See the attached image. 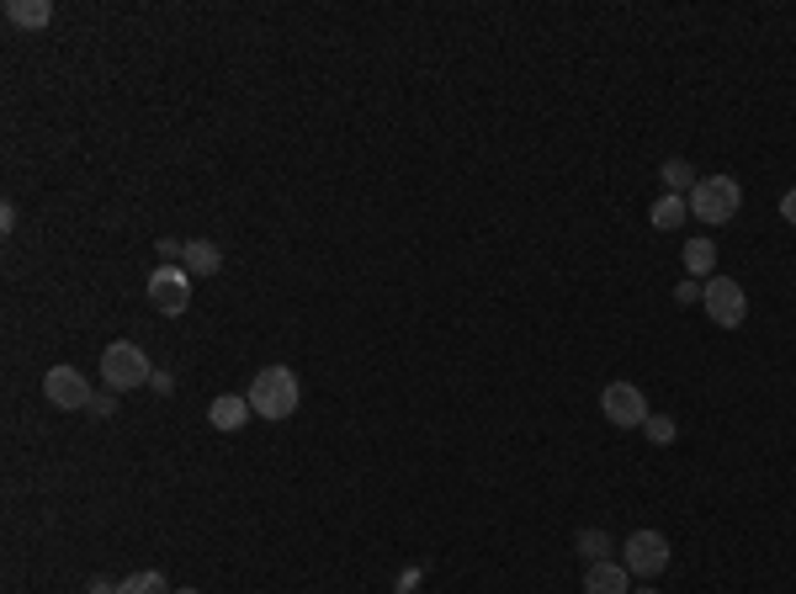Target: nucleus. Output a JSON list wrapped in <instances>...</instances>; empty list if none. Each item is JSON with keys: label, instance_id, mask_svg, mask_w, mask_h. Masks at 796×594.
<instances>
[{"label": "nucleus", "instance_id": "nucleus-1", "mask_svg": "<svg viewBox=\"0 0 796 594\" xmlns=\"http://www.w3.org/2000/svg\"><path fill=\"white\" fill-rule=\"evenodd\" d=\"M245 398H250V409H255V419L281 425V419L298 415L303 387H298V372H292V366H266V372H255V383H250Z\"/></svg>", "mask_w": 796, "mask_h": 594}, {"label": "nucleus", "instance_id": "nucleus-2", "mask_svg": "<svg viewBox=\"0 0 796 594\" xmlns=\"http://www.w3.org/2000/svg\"><path fill=\"white\" fill-rule=\"evenodd\" d=\"M685 202H690V218H701V223H711V229H722V223H733L738 218L743 191H738L733 176H701Z\"/></svg>", "mask_w": 796, "mask_h": 594}, {"label": "nucleus", "instance_id": "nucleus-3", "mask_svg": "<svg viewBox=\"0 0 796 594\" xmlns=\"http://www.w3.org/2000/svg\"><path fill=\"white\" fill-rule=\"evenodd\" d=\"M101 383H107V393H128V387L154 383L150 356H144L133 340H112V345L101 351Z\"/></svg>", "mask_w": 796, "mask_h": 594}, {"label": "nucleus", "instance_id": "nucleus-4", "mask_svg": "<svg viewBox=\"0 0 796 594\" xmlns=\"http://www.w3.org/2000/svg\"><path fill=\"white\" fill-rule=\"evenodd\" d=\"M701 308L717 329H738L749 319V293H743V282H733V276H711L701 287Z\"/></svg>", "mask_w": 796, "mask_h": 594}, {"label": "nucleus", "instance_id": "nucleus-5", "mask_svg": "<svg viewBox=\"0 0 796 594\" xmlns=\"http://www.w3.org/2000/svg\"><path fill=\"white\" fill-rule=\"evenodd\" d=\"M600 415H606V425H616V430H638V425H648V398L638 383H606V393H600Z\"/></svg>", "mask_w": 796, "mask_h": 594}, {"label": "nucleus", "instance_id": "nucleus-6", "mask_svg": "<svg viewBox=\"0 0 796 594\" xmlns=\"http://www.w3.org/2000/svg\"><path fill=\"white\" fill-rule=\"evenodd\" d=\"M621 552H627V573H638V579H659V573L670 568V536L664 531H632Z\"/></svg>", "mask_w": 796, "mask_h": 594}, {"label": "nucleus", "instance_id": "nucleus-7", "mask_svg": "<svg viewBox=\"0 0 796 594\" xmlns=\"http://www.w3.org/2000/svg\"><path fill=\"white\" fill-rule=\"evenodd\" d=\"M43 393H48V404L54 409H69V415H80V409H91V383L75 372V366H48V377H43Z\"/></svg>", "mask_w": 796, "mask_h": 594}, {"label": "nucleus", "instance_id": "nucleus-8", "mask_svg": "<svg viewBox=\"0 0 796 594\" xmlns=\"http://www.w3.org/2000/svg\"><path fill=\"white\" fill-rule=\"evenodd\" d=\"M150 302L165 314V319H176L186 314V302H191V276L181 266H154L150 276Z\"/></svg>", "mask_w": 796, "mask_h": 594}, {"label": "nucleus", "instance_id": "nucleus-9", "mask_svg": "<svg viewBox=\"0 0 796 594\" xmlns=\"http://www.w3.org/2000/svg\"><path fill=\"white\" fill-rule=\"evenodd\" d=\"M250 419H255V409H250L245 393H218L213 404H208V425H213V430H223V436L245 430Z\"/></svg>", "mask_w": 796, "mask_h": 594}, {"label": "nucleus", "instance_id": "nucleus-10", "mask_svg": "<svg viewBox=\"0 0 796 594\" xmlns=\"http://www.w3.org/2000/svg\"><path fill=\"white\" fill-rule=\"evenodd\" d=\"M584 594H632V573L627 563H589L584 568Z\"/></svg>", "mask_w": 796, "mask_h": 594}, {"label": "nucleus", "instance_id": "nucleus-11", "mask_svg": "<svg viewBox=\"0 0 796 594\" xmlns=\"http://www.w3.org/2000/svg\"><path fill=\"white\" fill-rule=\"evenodd\" d=\"M181 271L186 276H218V271H223V250H218L213 239H186Z\"/></svg>", "mask_w": 796, "mask_h": 594}, {"label": "nucleus", "instance_id": "nucleus-12", "mask_svg": "<svg viewBox=\"0 0 796 594\" xmlns=\"http://www.w3.org/2000/svg\"><path fill=\"white\" fill-rule=\"evenodd\" d=\"M5 22H11V28H27V32H43L54 22V0H5Z\"/></svg>", "mask_w": 796, "mask_h": 594}, {"label": "nucleus", "instance_id": "nucleus-13", "mask_svg": "<svg viewBox=\"0 0 796 594\" xmlns=\"http://www.w3.org/2000/svg\"><path fill=\"white\" fill-rule=\"evenodd\" d=\"M685 218H690V202H685V197H670V191H664V197L653 202V229H659V234H674Z\"/></svg>", "mask_w": 796, "mask_h": 594}, {"label": "nucleus", "instance_id": "nucleus-14", "mask_svg": "<svg viewBox=\"0 0 796 594\" xmlns=\"http://www.w3.org/2000/svg\"><path fill=\"white\" fill-rule=\"evenodd\" d=\"M717 244H711V239H690V244H685V271H690V282H696V276H706V282H711V276H717Z\"/></svg>", "mask_w": 796, "mask_h": 594}, {"label": "nucleus", "instance_id": "nucleus-15", "mask_svg": "<svg viewBox=\"0 0 796 594\" xmlns=\"http://www.w3.org/2000/svg\"><path fill=\"white\" fill-rule=\"evenodd\" d=\"M659 180H664V191H670V197H679V191H685V197H690V191H696V170H690V165H685V160H664V165H659Z\"/></svg>", "mask_w": 796, "mask_h": 594}, {"label": "nucleus", "instance_id": "nucleus-16", "mask_svg": "<svg viewBox=\"0 0 796 594\" xmlns=\"http://www.w3.org/2000/svg\"><path fill=\"white\" fill-rule=\"evenodd\" d=\"M118 594H176V590L165 584L159 568H139V573H128L123 584H118Z\"/></svg>", "mask_w": 796, "mask_h": 594}, {"label": "nucleus", "instance_id": "nucleus-17", "mask_svg": "<svg viewBox=\"0 0 796 594\" xmlns=\"http://www.w3.org/2000/svg\"><path fill=\"white\" fill-rule=\"evenodd\" d=\"M574 547H579V552L589 558V563H606V558H611V536H606V531H595V526L574 536Z\"/></svg>", "mask_w": 796, "mask_h": 594}, {"label": "nucleus", "instance_id": "nucleus-18", "mask_svg": "<svg viewBox=\"0 0 796 594\" xmlns=\"http://www.w3.org/2000/svg\"><path fill=\"white\" fill-rule=\"evenodd\" d=\"M648 436L664 446V441H674V419L670 415H648Z\"/></svg>", "mask_w": 796, "mask_h": 594}, {"label": "nucleus", "instance_id": "nucleus-19", "mask_svg": "<svg viewBox=\"0 0 796 594\" xmlns=\"http://www.w3.org/2000/svg\"><path fill=\"white\" fill-rule=\"evenodd\" d=\"M112 409H118V393H96V398H91V409H86V415L112 419Z\"/></svg>", "mask_w": 796, "mask_h": 594}, {"label": "nucleus", "instance_id": "nucleus-20", "mask_svg": "<svg viewBox=\"0 0 796 594\" xmlns=\"http://www.w3.org/2000/svg\"><path fill=\"white\" fill-rule=\"evenodd\" d=\"M674 302H701V287H696V282H679V287H674Z\"/></svg>", "mask_w": 796, "mask_h": 594}, {"label": "nucleus", "instance_id": "nucleus-21", "mask_svg": "<svg viewBox=\"0 0 796 594\" xmlns=\"http://www.w3.org/2000/svg\"><path fill=\"white\" fill-rule=\"evenodd\" d=\"M781 218H786V223H792V229H796V186H792V191H786V197H781Z\"/></svg>", "mask_w": 796, "mask_h": 594}, {"label": "nucleus", "instance_id": "nucleus-22", "mask_svg": "<svg viewBox=\"0 0 796 594\" xmlns=\"http://www.w3.org/2000/svg\"><path fill=\"white\" fill-rule=\"evenodd\" d=\"M86 594H118V584H112V579H91V584H86Z\"/></svg>", "mask_w": 796, "mask_h": 594}, {"label": "nucleus", "instance_id": "nucleus-23", "mask_svg": "<svg viewBox=\"0 0 796 594\" xmlns=\"http://www.w3.org/2000/svg\"><path fill=\"white\" fill-rule=\"evenodd\" d=\"M632 594H659V590H653V584H643V590H632Z\"/></svg>", "mask_w": 796, "mask_h": 594}, {"label": "nucleus", "instance_id": "nucleus-24", "mask_svg": "<svg viewBox=\"0 0 796 594\" xmlns=\"http://www.w3.org/2000/svg\"><path fill=\"white\" fill-rule=\"evenodd\" d=\"M176 594H202V590H176Z\"/></svg>", "mask_w": 796, "mask_h": 594}]
</instances>
